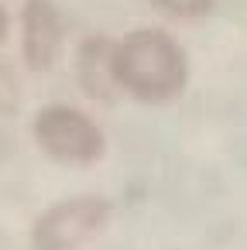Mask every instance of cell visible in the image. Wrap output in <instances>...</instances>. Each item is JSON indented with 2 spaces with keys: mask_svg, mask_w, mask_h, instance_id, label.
<instances>
[{
  "mask_svg": "<svg viewBox=\"0 0 247 250\" xmlns=\"http://www.w3.org/2000/svg\"><path fill=\"white\" fill-rule=\"evenodd\" d=\"M110 52H113V38L96 31V35L79 42L76 59H72V72H76L79 89L90 100H100V103H110V100L120 96L117 83H113V69H110Z\"/></svg>",
  "mask_w": 247,
  "mask_h": 250,
  "instance_id": "cell-5",
  "label": "cell"
},
{
  "mask_svg": "<svg viewBox=\"0 0 247 250\" xmlns=\"http://www.w3.org/2000/svg\"><path fill=\"white\" fill-rule=\"evenodd\" d=\"M110 69L117 93L141 106H168L189 89V52L165 28H131L113 38Z\"/></svg>",
  "mask_w": 247,
  "mask_h": 250,
  "instance_id": "cell-1",
  "label": "cell"
},
{
  "mask_svg": "<svg viewBox=\"0 0 247 250\" xmlns=\"http://www.w3.org/2000/svg\"><path fill=\"white\" fill-rule=\"evenodd\" d=\"M35 147L62 168H93L107 158L103 127L72 103H45L31 117Z\"/></svg>",
  "mask_w": 247,
  "mask_h": 250,
  "instance_id": "cell-2",
  "label": "cell"
},
{
  "mask_svg": "<svg viewBox=\"0 0 247 250\" xmlns=\"http://www.w3.org/2000/svg\"><path fill=\"white\" fill-rule=\"evenodd\" d=\"M110 216H113V202L107 195L96 192L66 195L35 216L28 229V243L31 250H86L110 226Z\"/></svg>",
  "mask_w": 247,
  "mask_h": 250,
  "instance_id": "cell-3",
  "label": "cell"
},
{
  "mask_svg": "<svg viewBox=\"0 0 247 250\" xmlns=\"http://www.w3.org/2000/svg\"><path fill=\"white\" fill-rule=\"evenodd\" d=\"M21 106V79L11 62L0 59V117H14Z\"/></svg>",
  "mask_w": 247,
  "mask_h": 250,
  "instance_id": "cell-7",
  "label": "cell"
},
{
  "mask_svg": "<svg viewBox=\"0 0 247 250\" xmlns=\"http://www.w3.org/2000/svg\"><path fill=\"white\" fill-rule=\"evenodd\" d=\"M11 38V14L4 11V4H0V45H4Z\"/></svg>",
  "mask_w": 247,
  "mask_h": 250,
  "instance_id": "cell-8",
  "label": "cell"
},
{
  "mask_svg": "<svg viewBox=\"0 0 247 250\" xmlns=\"http://www.w3.org/2000/svg\"><path fill=\"white\" fill-rule=\"evenodd\" d=\"M21 62L28 72H48L66 48V14L55 0H24L18 14Z\"/></svg>",
  "mask_w": 247,
  "mask_h": 250,
  "instance_id": "cell-4",
  "label": "cell"
},
{
  "mask_svg": "<svg viewBox=\"0 0 247 250\" xmlns=\"http://www.w3.org/2000/svg\"><path fill=\"white\" fill-rule=\"evenodd\" d=\"M148 4L168 21H199L213 14L216 0H148Z\"/></svg>",
  "mask_w": 247,
  "mask_h": 250,
  "instance_id": "cell-6",
  "label": "cell"
}]
</instances>
